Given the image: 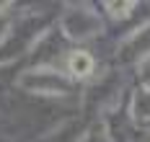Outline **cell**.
Listing matches in <instances>:
<instances>
[{
    "mask_svg": "<svg viewBox=\"0 0 150 142\" xmlns=\"http://www.w3.org/2000/svg\"><path fill=\"white\" fill-rule=\"evenodd\" d=\"M18 88L26 93H39V96H57L67 93L70 80L57 75L54 70H29L18 78Z\"/></svg>",
    "mask_w": 150,
    "mask_h": 142,
    "instance_id": "6da1fadb",
    "label": "cell"
},
{
    "mask_svg": "<svg viewBox=\"0 0 150 142\" xmlns=\"http://www.w3.org/2000/svg\"><path fill=\"white\" fill-rule=\"evenodd\" d=\"M62 29H65V34L70 39H88L101 29V23L88 11H75V13H67L62 18Z\"/></svg>",
    "mask_w": 150,
    "mask_h": 142,
    "instance_id": "7a4b0ae2",
    "label": "cell"
},
{
    "mask_svg": "<svg viewBox=\"0 0 150 142\" xmlns=\"http://www.w3.org/2000/svg\"><path fill=\"white\" fill-rule=\"evenodd\" d=\"M67 72L73 78H88L93 72V57L88 52H80V49L70 52V57H67Z\"/></svg>",
    "mask_w": 150,
    "mask_h": 142,
    "instance_id": "3957f363",
    "label": "cell"
},
{
    "mask_svg": "<svg viewBox=\"0 0 150 142\" xmlns=\"http://www.w3.org/2000/svg\"><path fill=\"white\" fill-rule=\"evenodd\" d=\"M106 8L114 18H124L129 13V8H135V3H106Z\"/></svg>",
    "mask_w": 150,
    "mask_h": 142,
    "instance_id": "277c9868",
    "label": "cell"
},
{
    "mask_svg": "<svg viewBox=\"0 0 150 142\" xmlns=\"http://www.w3.org/2000/svg\"><path fill=\"white\" fill-rule=\"evenodd\" d=\"M8 29H11V23H8V18H0V44H3V41H5V39H8Z\"/></svg>",
    "mask_w": 150,
    "mask_h": 142,
    "instance_id": "5b68a950",
    "label": "cell"
}]
</instances>
